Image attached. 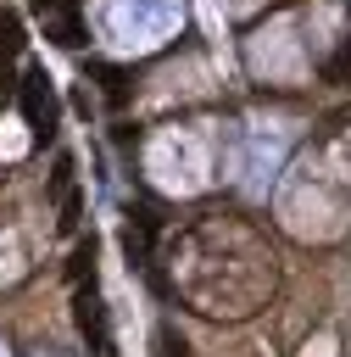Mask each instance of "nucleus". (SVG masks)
<instances>
[{
  "label": "nucleus",
  "mask_w": 351,
  "mask_h": 357,
  "mask_svg": "<svg viewBox=\"0 0 351 357\" xmlns=\"http://www.w3.org/2000/svg\"><path fill=\"white\" fill-rule=\"evenodd\" d=\"M72 324H78V335L89 340V351H100V357L111 351V329H106V301H100L95 279L72 290Z\"/></svg>",
  "instance_id": "f03ea898"
},
{
  "label": "nucleus",
  "mask_w": 351,
  "mask_h": 357,
  "mask_svg": "<svg viewBox=\"0 0 351 357\" xmlns=\"http://www.w3.org/2000/svg\"><path fill=\"white\" fill-rule=\"evenodd\" d=\"M67 279H72V290H78L84 279H95V234L72 245V262H67Z\"/></svg>",
  "instance_id": "423d86ee"
},
{
  "label": "nucleus",
  "mask_w": 351,
  "mask_h": 357,
  "mask_svg": "<svg viewBox=\"0 0 351 357\" xmlns=\"http://www.w3.org/2000/svg\"><path fill=\"white\" fill-rule=\"evenodd\" d=\"M84 78H95V84H100L106 106H128V95H134V78H128L117 61H89V67H84Z\"/></svg>",
  "instance_id": "39448f33"
},
{
  "label": "nucleus",
  "mask_w": 351,
  "mask_h": 357,
  "mask_svg": "<svg viewBox=\"0 0 351 357\" xmlns=\"http://www.w3.org/2000/svg\"><path fill=\"white\" fill-rule=\"evenodd\" d=\"M39 17H45V39L50 45H61V50L84 45V11H78V0H39Z\"/></svg>",
  "instance_id": "7ed1b4c3"
},
{
  "label": "nucleus",
  "mask_w": 351,
  "mask_h": 357,
  "mask_svg": "<svg viewBox=\"0 0 351 357\" xmlns=\"http://www.w3.org/2000/svg\"><path fill=\"white\" fill-rule=\"evenodd\" d=\"M150 240H156V212L150 206H128V223H123V251L134 268L150 262Z\"/></svg>",
  "instance_id": "20e7f679"
},
{
  "label": "nucleus",
  "mask_w": 351,
  "mask_h": 357,
  "mask_svg": "<svg viewBox=\"0 0 351 357\" xmlns=\"http://www.w3.org/2000/svg\"><path fill=\"white\" fill-rule=\"evenodd\" d=\"M17 106H22V117H28V134H33V145L56 139V123H61V100H56V84H50V73H45L39 61H28V67H22V84H17Z\"/></svg>",
  "instance_id": "f257e3e1"
},
{
  "label": "nucleus",
  "mask_w": 351,
  "mask_h": 357,
  "mask_svg": "<svg viewBox=\"0 0 351 357\" xmlns=\"http://www.w3.org/2000/svg\"><path fill=\"white\" fill-rule=\"evenodd\" d=\"M329 84H351V33H345V45H340V56L329 61Z\"/></svg>",
  "instance_id": "1a4fd4ad"
},
{
  "label": "nucleus",
  "mask_w": 351,
  "mask_h": 357,
  "mask_svg": "<svg viewBox=\"0 0 351 357\" xmlns=\"http://www.w3.org/2000/svg\"><path fill=\"white\" fill-rule=\"evenodd\" d=\"M150 346H156V357H189V346H184V335H178V329H173V324H162V329H156V340H150Z\"/></svg>",
  "instance_id": "0eeeda50"
},
{
  "label": "nucleus",
  "mask_w": 351,
  "mask_h": 357,
  "mask_svg": "<svg viewBox=\"0 0 351 357\" xmlns=\"http://www.w3.org/2000/svg\"><path fill=\"white\" fill-rule=\"evenodd\" d=\"M33 6H39V0H33Z\"/></svg>",
  "instance_id": "9b49d317"
},
{
  "label": "nucleus",
  "mask_w": 351,
  "mask_h": 357,
  "mask_svg": "<svg viewBox=\"0 0 351 357\" xmlns=\"http://www.w3.org/2000/svg\"><path fill=\"white\" fill-rule=\"evenodd\" d=\"M0 50H6V56L22 50V22H17L11 11H0Z\"/></svg>",
  "instance_id": "6e6552de"
},
{
  "label": "nucleus",
  "mask_w": 351,
  "mask_h": 357,
  "mask_svg": "<svg viewBox=\"0 0 351 357\" xmlns=\"http://www.w3.org/2000/svg\"><path fill=\"white\" fill-rule=\"evenodd\" d=\"M78 212H84V201L67 190V201H61V229H78Z\"/></svg>",
  "instance_id": "9d476101"
}]
</instances>
